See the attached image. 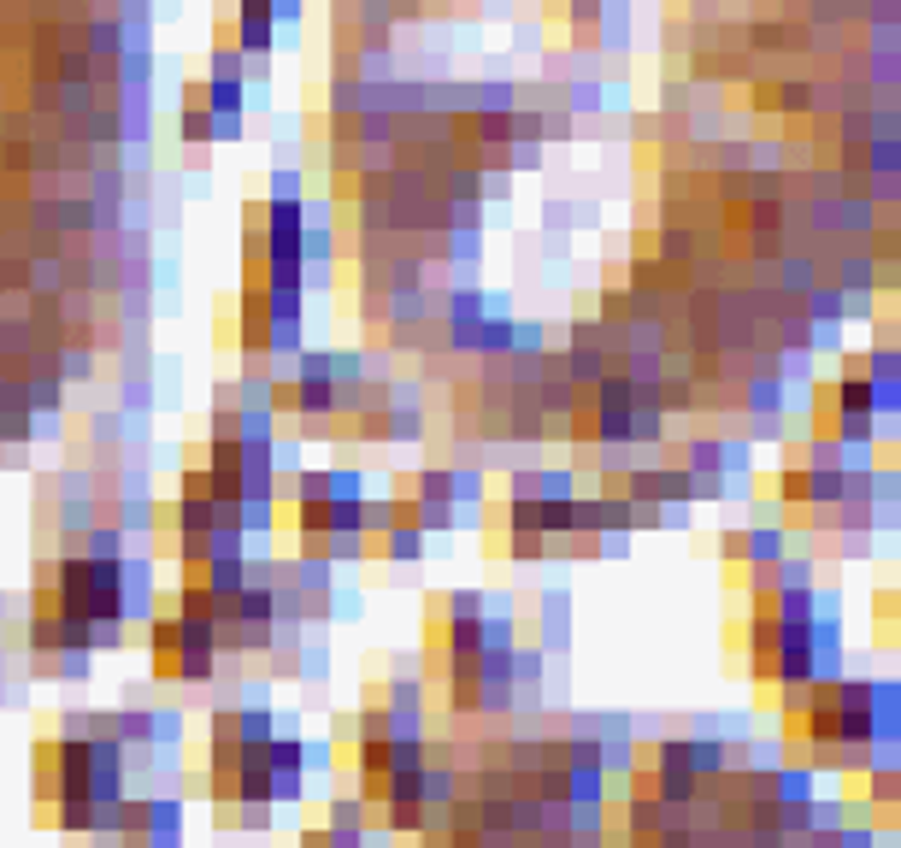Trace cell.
<instances>
[{"label": "cell", "mask_w": 901, "mask_h": 848, "mask_svg": "<svg viewBox=\"0 0 901 848\" xmlns=\"http://www.w3.org/2000/svg\"><path fill=\"white\" fill-rule=\"evenodd\" d=\"M560 95H565V119H595V112H607V83L601 77H572Z\"/></svg>", "instance_id": "cell-3"}, {"label": "cell", "mask_w": 901, "mask_h": 848, "mask_svg": "<svg viewBox=\"0 0 901 848\" xmlns=\"http://www.w3.org/2000/svg\"><path fill=\"white\" fill-rule=\"evenodd\" d=\"M507 560H513V566H543L548 560V536L543 531H513V524H507Z\"/></svg>", "instance_id": "cell-6"}, {"label": "cell", "mask_w": 901, "mask_h": 848, "mask_svg": "<svg viewBox=\"0 0 901 848\" xmlns=\"http://www.w3.org/2000/svg\"><path fill=\"white\" fill-rule=\"evenodd\" d=\"M719 560H725V566H748V543H743V524H731V531H719Z\"/></svg>", "instance_id": "cell-7"}, {"label": "cell", "mask_w": 901, "mask_h": 848, "mask_svg": "<svg viewBox=\"0 0 901 848\" xmlns=\"http://www.w3.org/2000/svg\"><path fill=\"white\" fill-rule=\"evenodd\" d=\"M425 548H430V536L418 531V524H389V531L372 543V554H377V560H389V566H395V560H401V566L425 560Z\"/></svg>", "instance_id": "cell-2"}, {"label": "cell", "mask_w": 901, "mask_h": 848, "mask_svg": "<svg viewBox=\"0 0 901 848\" xmlns=\"http://www.w3.org/2000/svg\"><path fill=\"white\" fill-rule=\"evenodd\" d=\"M819 107V83L813 77H783L778 83V119H813Z\"/></svg>", "instance_id": "cell-5"}, {"label": "cell", "mask_w": 901, "mask_h": 848, "mask_svg": "<svg viewBox=\"0 0 901 848\" xmlns=\"http://www.w3.org/2000/svg\"><path fill=\"white\" fill-rule=\"evenodd\" d=\"M178 136L188 159H200V148H212V119H207V83L188 77L183 83V100H178Z\"/></svg>", "instance_id": "cell-1"}, {"label": "cell", "mask_w": 901, "mask_h": 848, "mask_svg": "<svg viewBox=\"0 0 901 848\" xmlns=\"http://www.w3.org/2000/svg\"><path fill=\"white\" fill-rule=\"evenodd\" d=\"M572 602H565V590H548L543 595V613H536V625H543V637H536V649H560L565 642V631H572Z\"/></svg>", "instance_id": "cell-4"}]
</instances>
